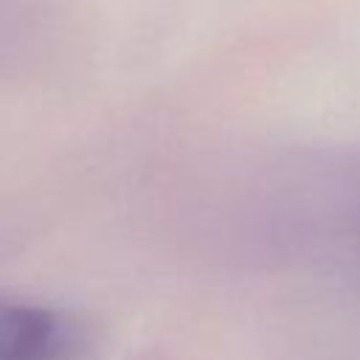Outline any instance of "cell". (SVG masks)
<instances>
[{
    "label": "cell",
    "instance_id": "obj_1",
    "mask_svg": "<svg viewBox=\"0 0 360 360\" xmlns=\"http://www.w3.org/2000/svg\"><path fill=\"white\" fill-rule=\"evenodd\" d=\"M70 343L59 312L0 295V360H59Z\"/></svg>",
    "mask_w": 360,
    "mask_h": 360
}]
</instances>
